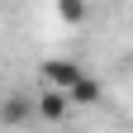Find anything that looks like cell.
<instances>
[{
  "label": "cell",
  "instance_id": "obj_1",
  "mask_svg": "<svg viewBox=\"0 0 133 133\" xmlns=\"http://www.w3.org/2000/svg\"><path fill=\"white\" fill-rule=\"evenodd\" d=\"M29 119H38V109H33V95L29 90H10L0 100V124L5 128H24Z\"/></svg>",
  "mask_w": 133,
  "mask_h": 133
},
{
  "label": "cell",
  "instance_id": "obj_2",
  "mask_svg": "<svg viewBox=\"0 0 133 133\" xmlns=\"http://www.w3.org/2000/svg\"><path fill=\"white\" fill-rule=\"evenodd\" d=\"M81 76H86V66H81L76 57H52V62H43V86L71 90V86H76Z\"/></svg>",
  "mask_w": 133,
  "mask_h": 133
},
{
  "label": "cell",
  "instance_id": "obj_3",
  "mask_svg": "<svg viewBox=\"0 0 133 133\" xmlns=\"http://www.w3.org/2000/svg\"><path fill=\"white\" fill-rule=\"evenodd\" d=\"M33 109H38V119L62 124L66 114H71V100H66V90H57V86H43L38 95H33Z\"/></svg>",
  "mask_w": 133,
  "mask_h": 133
},
{
  "label": "cell",
  "instance_id": "obj_4",
  "mask_svg": "<svg viewBox=\"0 0 133 133\" xmlns=\"http://www.w3.org/2000/svg\"><path fill=\"white\" fill-rule=\"evenodd\" d=\"M66 100H71V109H95L100 100H105V86H100V81L86 71V76H81L71 90H66Z\"/></svg>",
  "mask_w": 133,
  "mask_h": 133
},
{
  "label": "cell",
  "instance_id": "obj_5",
  "mask_svg": "<svg viewBox=\"0 0 133 133\" xmlns=\"http://www.w3.org/2000/svg\"><path fill=\"white\" fill-rule=\"evenodd\" d=\"M57 14L66 24H86V14H90V5L86 0H57Z\"/></svg>",
  "mask_w": 133,
  "mask_h": 133
}]
</instances>
